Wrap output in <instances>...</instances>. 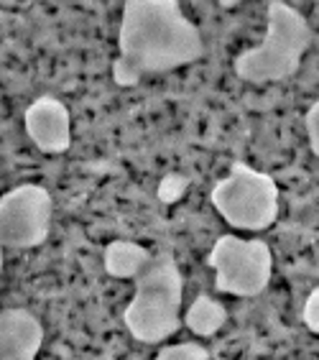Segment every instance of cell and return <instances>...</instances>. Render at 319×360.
Returning a JSON list of instances; mask_svg holds the SVG:
<instances>
[{
  "label": "cell",
  "mask_w": 319,
  "mask_h": 360,
  "mask_svg": "<svg viewBox=\"0 0 319 360\" xmlns=\"http://www.w3.org/2000/svg\"><path fill=\"white\" fill-rule=\"evenodd\" d=\"M301 319H304V325L309 327L314 335L319 333V289H312V294L306 297Z\"/></svg>",
  "instance_id": "cell-13"
},
{
  "label": "cell",
  "mask_w": 319,
  "mask_h": 360,
  "mask_svg": "<svg viewBox=\"0 0 319 360\" xmlns=\"http://www.w3.org/2000/svg\"><path fill=\"white\" fill-rule=\"evenodd\" d=\"M44 345V325L23 307L0 312V360H36Z\"/></svg>",
  "instance_id": "cell-8"
},
{
  "label": "cell",
  "mask_w": 319,
  "mask_h": 360,
  "mask_svg": "<svg viewBox=\"0 0 319 360\" xmlns=\"http://www.w3.org/2000/svg\"><path fill=\"white\" fill-rule=\"evenodd\" d=\"M304 125H306V136H309L312 151L319 153V103H312V108L306 110Z\"/></svg>",
  "instance_id": "cell-14"
},
{
  "label": "cell",
  "mask_w": 319,
  "mask_h": 360,
  "mask_svg": "<svg viewBox=\"0 0 319 360\" xmlns=\"http://www.w3.org/2000/svg\"><path fill=\"white\" fill-rule=\"evenodd\" d=\"M136 294L125 307L123 325L133 340L143 345H159L181 327L184 278L171 253H151L143 269L133 276Z\"/></svg>",
  "instance_id": "cell-2"
},
{
  "label": "cell",
  "mask_w": 319,
  "mask_h": 360,
  "mask_svg": "<svg viewBox=\"0 0 319 360\" xmlns=\"http://www.w3.org/2000/svg\"><path fill=\"white\" fill-rule=\"evenodd\" d=\"M28 139L44 153H64L72 146L70 108L54 95L36 97L23 112Z\"/></svg>",
  "instance_id": "cell-7"
},
{
  "label": "cell",
  "mask_w": 319,
  "mask_h": 360,
  "mask_svg": "<svg viewBox=\"0 0 319 360\" xmlns=\"http://www.w3.org/2000/svg\"><path fill=\"white\" fill-rule=\"evenodd\" d=\"M187 189H189V176H184V174H179V172H171V174H167V176H161L156 194H159V200L164 202V205H174V202H179L181 197H184Z\"/></svg>",
  "instance_id": "cell-12"
},
{
  "label": "cell",
  "mask_w": 319,
  "mask_h": 360,
  "mask_svg": "<svg viewBox=\"0 0 319 360\" xmlns=\"http://www.w3.org/2000/svg\"><path fill=\"white\" fill-rule=\"evenodd\" d=\"M151 250L133 240H112L103 253V266L112 278H133L143 269Z\"/></svg>",
  "instance_id": "cell-9"
},
{
  "label": "cell",
  "mask_w": 319,
  "mask_h": 360,
  "mask_svg": "<svg viewBox=\"0 0 319 360\" xmlns=\"http://www.w3.org/2000/svg\"><path fill=\"white\" fill-rule=\"evenodd\" d=\"M228 322V309L222 302L207 297V294H200V297L189 304L187 314L181 317V325L189 327V333H195L197 338H212L225 327Z\"/></svg>",
  "instance_id": "cell-10"
},
{
  "label": "cell",
  "mask_w": 319,
  "mask_h": 360,
  "mask_svg": "<svg viewBox=\"0 0 319 360\" xmlns=\"http://www.w3.org/2000/svg\"><path fill=\"white\" fill-rule=\"evenodd\" d=\"M215 269V289L230 297L253 299L263 294L273 274V253L261 238L243 240L235 236H220L207 256Z\"/></svg>",
  "instance_id": "cell-5"
},
{
  "label": "cell",
  "mask_w": 319,
  "mask_h": 360,
  "mask_svg": "<svg viewBox=\"0 0 319 360\" xmlns=\"http://www.w3.org/2000/svg\"><path fill=\"white\" fill-rule=\"evenodd\" d=\"M212 207L235 230H266L278 217V184L271 174L235 161L209 192Z\"/></svg>",
  "instance_id": "cell-4"
},
{
  "label": "cell",
  "mask_w": 319,
  "mask_h": 360,
  "mask_svg": "<svg viewBox=\"0 0 319 360\" xmlns=\"http://www.w3.org/2000/svg\"><path fill=\"white\" fill-rule=\"evenodd\" d=\"M0 274H3V248H0Z\"/></svg>",
  "instance_id": "cell-15"
},
{
  "label": "cell",
  "mask_w": 319,
  "mask_h": 360,
  "mask_svg": "<svg viewBox=\"0 0 319 360\" xmlns=\"http://www.w3.org/2000/svg\"><path fill=\"white\" fill-rule=\"evenodd\" d=\"M153 360H209V350L200 342H176L161 347Z\"/></svg>",
  "instance_id": "cell-11"
},
{
  "label": "cell",
  "mask_w": 319,
  "mask_h": 360,
  "mask_svg": "<svg viewBox=\"0 0 319 360\" xmlns=\"http://www.w3.org/2000/svg\"><path fill=\"white\" fill-rule=\"evenodd\" d=\"M54 200L41 184H18L0 197V248L28 250L46 243Z\"/></svg>",
  "instance_id": "cell-6"
},
{
  "label": "cell",
  "mask_w": 319,
  "mask_h": 360,
  "mask_svg": "<svg viewBox=\"0 0 319 360\" xmlns=\"http://www.w3.org/2000/svg\"><path fill=\"white\" fill-rule=\"evenodd\" d=\"M204 54L200 28L181 13L176 0H128L118 28L112 79L136 87L143 77L167 75Z\"/></svg>",
  "instance_id": "cell-1"
},
{
  "label": "cell",
  "mask_w": 319,
  "mask_h": 360,
  "mask_svg": "<svg viewBox=\"0 0 319 360\" xmlns=\"http://www.w3.org/2000/svg\"><path fill=\"white\" fill-rule=\"evenodd\" d=\"M266 21L268 26L263 41L245 49L233 62V70L243 82L266 84L292 79L312 46V26L306 15L284 0H271L266 8Z\"/></svg>",
  "instance_id": "cell-3"
}]
</instances>
